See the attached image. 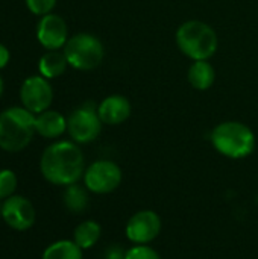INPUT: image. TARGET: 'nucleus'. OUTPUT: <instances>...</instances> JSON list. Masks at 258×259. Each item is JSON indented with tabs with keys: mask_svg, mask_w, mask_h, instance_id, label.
<instances>
[{
	"mask_svg": "<svg viewBox=\"0 0 258 259\" xmlns=\"http://www.w3.org/2000/svg\"><path fill=\"white\" fill-rule=\"evenodd\" d=\"M2 94H3V79L0 76V97H2Z\"/></svg>",
	"mask_w": 258,
	"mask_h": 259,
	"instance_id": "nucleus-24",
	"label": "nucleus"
},
{
	"mask_svg": "<svg viewBox=\"0 0 258 259\" xmlns=\"http://www.w3.org/2000/svg\"><path fill=\"white\" fill-rule=\"evenodd\" d=\"M40 170L44 179L53 185L67 187L76 184L85 173L82 150L71 141L53 143L43 152Z\"/></svg>",
	"mask_w": 258,
	"mask_h": 259,
	"instance_id": "nucleus-1",
	"label": "nucleus"
},
{
	"mask_svg": "<svg viewBox=\"0 0 258 259\" xmlns=\"http://www.w3.org/2000/svg\"><path fill=\"white\" fill-rule=\"evenodd\" d=\"M125 259H161V256L152 247H149L146 244H137L126 250Z\"/></svg>",
	"mask_w": 258,
	"mask_h": 259,
	"instance_id": "nucleus-20",
	"label": "nucleus"
},
{
	"mask_svg": "<svg viewBox=\"0 0 258 259\" xmlns=\"http://www.w3.org/2000/svg\"><path fill=\"white\" fill-rule=\"evenodd\" d=\"M216 79V71L208 61H195L189 68V82L195 90L205 91L211 88Z\"/></svg>",
	"mask_w": 258,
	"mask_h": 259,
	"instance_id": "nucleus-15",
	"label": "nucleus"
},
{
	"mask_svg": "<svg viewBox=\"0 0 258 259\" xmlns=\"http://www.w3.org/2000/svg\"><path fill=\"white\" fill-rule=\"evenodd\" d=\"M17 175L12 170H0V200L8 199L17 190Z\"/></svg>",
	"mask_w": 258,
	"mask_h": 259,
	"instance_id": "nucleus-19",
	"label": "nucleus"
},
{
	"mask_svg": "<svg viewBox=\"0 0 258 259\" xmlns=\"http://www.w3.org/2000/svg\"><path fill=\"white\" fill-rule=\"evenodd\" d=\"M43 259H82V249L75 241L61 240L44 250Z\"/></svg>",
	"mask_w": 258,
	"mask_h": 259,
	"instance_id": "nucleus-18",
	"label": "nucleus"
},
{
	"mask_svg": "<svg viewBox=\"0 0 258 259\" xmlns=\"http://www.w3.org/2000/svg\"><path fill=\"white\" fill-rule=\"evenodd\" d=\"M9 58H11V53H9V50L0 42V70L2 68H5L6 65H8V62H9Z\"/></svg>",
	"mask_w": 258,
	"mask_h": 259,
	"instance_id": "nucleus-23",
	"label": "nucleus"
},
{
	"mask_svg": "<svg viewBox=\"0 0 258 259\" xmlns=\"http://www.w3.org/2000/svg\"><path fill=\"white\" fill-rule=\"evenodd\" d=\"M35 131L44 138H58L67 131V118L58 111H44L35 115Z\"/></svg>",
	"mask_w": 258,
	"mask_h": 259,
	"instance_id": "nucleus-13",
	"label": "nucleus"
},
{
	"mask_svg": "<svg viewBox=\"0 0 258 259\" xmlns=\"http://www.w3.org/2000/svg\"><path fill=\"white\" fill-rule=\"evenodd\" d=\"M68 65L76 70L90 71L97 68L103 61V44L91 33H76L62 49Z\"/></svg>",
	"mask_w": 258,
	"mask_h": 259,
	"instance_id": "nucleus-5",
	"label": "nucleus"
},
{
	"mask_svg": "<svg viewBox=\"0 0 258 259\" xmlns=\"http://www.w3.org/2000/svg\"><path fill=\"white\" fill-rule=\"evenodd\" d=\"M20 100L23 108L32 114H40L50 108L53 100V90L46 77L30 76L23 82L20 88Z\"/></svg>",
	"mask_w": 258,
	"mask_h": 259,
	"instance_id": "nucleus-8",
	"label": "nucleus"
},
{
	"mask_svg": "<svg viewBox=\"0 0 258 259\" xmlns=\"http://www.w3.org/2000/svg\"><path fill=\"white\" fill-rule=\"evenodd\" d=\"M161 232V219L155 211L135 212L126 225V237L134 244H148Z\"/></svg>",
	"mask_w": 258,
	"mask_h": 259,
	"instance_id": "nucleus-9",
	"label": "nucleus"
},
{
	"mask_svg": "<svg viewBox=\"0 0 258 259\" xmlns=\"http://www.w3.org/2000/svg\"><path fill=\"white\" fill-rule=\"evenodd\" d=\"M2 219L15 231H27L35 223V208L23 196H11L2 205Z\"/></svg>",
	"mask_w": 258,
	"mask_h": 259,
	"instance_id": "nucleus-10",
	"label": "nucleus"
},
{
	"mask_svg": "<svg viewBox=\"0 0 258 259\" xmlns=\"http://www.w3.org/2000/svg\"><path fill=\"white\" fill-rule=\"evenodd\" d=\"M36 38L47 50L64 49L65 42L68 41V27L65 20L52 12L43 15L36 26Z\"/></svg>",
	"mask_w": 258,
	"mask_h": 259,
	"instance_id": "nucleus-11",
	"label": "nucleus"
},
{
	"mask_svg": "<svg viewBox=\"0 0 258 259\" xmlns=\"http://www.w3.org/2000/svg\"><path fill=\"white\" fill-rule=\"evenodd\" d=\"M99 117L105 124H122L131 115V103L125 96H108L97 106Z\"/></svg>",
	"mask_w": 258,
	"mask_h": 259,
	"instance_id": "nucleus-12",
	"label": "nucleus"
},
{
	"mask_svg": "<svg viewBox=\"0 0 258 259\" xmlns=\"http://www.w3.org/2000/svg\"><path fill=\"white\" fill-rule=\"evenodd\" d=\"M179 50L193 61H208L217 50L219 38L214 29L199 20H189L176 30Z\"/></svg>",
	"mask_w": 258,
	"mask_h": 259,
	"instance_id": "nucleus-3",
	"label": "nucleus"
},
{
	"mask_svg": "<svg viewBox=\"0 0 258 259\" xmlns=\"http://www.w3.org/2000/svg\"><path fill=\"white\" fill-rule=\"evenodd\" d=\"M62 200L65 208L71 214H82L88 206V194L87 190L78 184L67 185L62 194Z\"/></svg>",
	"mask_w": 258,
	"mask_h": 259,
	"instance_id": "nucleus-16",
	"label": "nucleus"
},
{
	"mask_svg": "<svg viewBox=\"0 0 258 259\" xmlns=\"http://www.w3.org/2000/svg\"><path fill=\"white\" fill-rule=\"evenodd\" d=\"M126 258V252H123V249L120 246H109L103 255V259H125Z\"/></svg>",
	"mask_w": 258,
	"mask_h": 259,
	"instance_id": "nucleus-22",
	"label": "nucleus"
},
{
	"mask_svg": "<svg viewBox=\"0 0 258 259\" xmlns=\"http://www.w3.org/2000/svg\"><path fill=\"white\" fill-rule=\"evenodd\" d=\"M100 234H102V229L99 226V223L93 222V220H87V222H82L76 229H75V234H73V241L82 249H91L100 238Z\"/></svg>",
	"mask_w": 258,
	"mask_h": 259,
	"instance_id": "nucleus-17",
	"label": "nucleus"
},
{
	"mask_svg": "<svg viewBox=\"0 0 258 259\" xmlns=\"http://www.w3.org/2000/svg\"><path fill=\"white\" fill-rule=\"evenodd\" d=\"M122 178V170L116 162L100 159L87 167L84 173V184L85 188L91 193L108 194L119 188Z\"/></svg>",
	"mask_w": 258,
	"mask_h": 259,
	"instance_id": "nucleus-7",
	"label": "nucleus"
},
{
	"mask_svg": "<svg viewBox=\"0 0 258 259\" xmlns=\"http://www.w3.org/2000/svg\"><path fill=\"white\" fill-rule=\"evenodd\" d=\"M67 58L64 55V52L59 50H49L47 53H44L40 58L38 62V70L41 73L43 77L46 79H55L59 77L61 74L65 73L67 70Z\"/></svg>",
	"mask_w": 258,
	"mask_h": 259,
	"instance_id": "nucleus-14",
	"label": "nucleus"
},
{
	"mask_svg": "<svg viewBox=\"0 0 258 259\" xmlns=\"http://www.w3.org/2000/svg\"><path fill=\"white\" fill-rule=\"evenodd\" d=\"M67 131L76 144L94 141L102 131V120L93 103H85L75 109L67 118Z\"/></svg>",
	"mask_w": 258,
	"mask_h": 259,
	"instance_id": "nucleus-6",
	"label": "nucleus"
},
{
	"mask_svg": "<svg viewBox=\"0 0 258 259\" xmlns=\"http://www.w3.org/2000/svg\"><path fill=\"white\" fill-rule=\"evenodd\" d=\"M27 9L35 15H47L56 6V0H26Z\"/></svg>",
	"mask_w": 258,
	"mask_h": 259,
	"instance_id": "nucleus-21",
	"label": "nucleus"
},
{
	"mask_svg": "<svg viewBox=\"0 0 258 259\" xmlns=\"http://www.w3.org/2000/svg\"><path fill=\"white\" fill-rule=\"evenodd\" d=\"M0 217H2V205H0Z\"/></svg>",
	"mask_w": 258,
	"mask_h": 259,
	"instance_id": "nucleus-25",
	"label": "nucleus"
},
{
	"mask_svg": "<svg viewBox=\"0 0 258 259\" xmlns=\"http://www.w3.org/2000/svg\"><path fill=\"white\" fill-rule=\"evenodd\" d=\"M35 131V114L26 108L12 106L0 114V149L5 152H20L26 149Z\"/></svg>",
	"mask_w": 258,
	"mask_h": 259,
	"instance_id": "nucleus-2",
	"label": "nucleus"
},
{
	"mask_svg": "<svg viewBox=\"0 0 258 259\" xmlns=\"http://www.w3.org/2000/svg\"><path fill=\"white\" fill-rule=\"evenodd\" d=\"M213 147L224 156L242 159L255 149V135L252 129L240 121H224L211 132Z\"/></svg>",
	"mask_w": 258,
	"mask_h": 259,
	"instance_id": "nucleus-4",
	"label": "nucleus"
}]
</instances>
